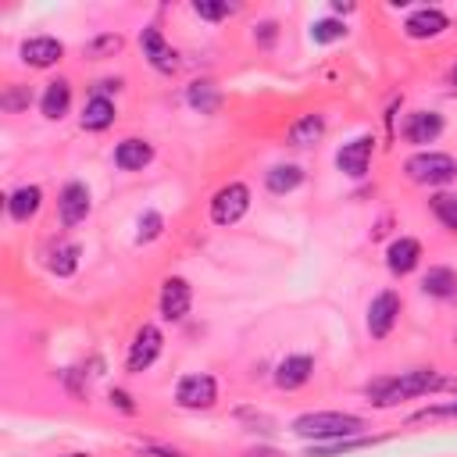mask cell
Instances as JSON below:
<instances>
[{"label":"cell","instance_id":"cell-1","mask_svg":"<svg viewBox=\"0 0 457 457\" xmlns=\"http://www.w3.org/2000/svg\"><path fill=\"white\" fill-rule=\"evenodd\" d=\"M453 378H443L436 368H414V371H400V375H382L375 382L364 386V396L375 403V407H393L400 400H411V396H425V393H436V389H450Z\"/></svg>","mask_w":457,"mask_h":457},{"label":"cell","instance_id":"cell-2","mask_svg":"<svg viewBox=\"0 0 457 457\" xmlns=\"http://www.w3.org/2000/svg\"><path fill=\"white\" fill-rule=\"evenodd\" d=\"M293 432L300 439L314 443H336V439H353L364 432V418L346 414V411H307L293 421Z\"/></svg>","mask_w":457,"mask_h":457},{"label":"cell","instance_id":"cell-3","mask_svg":"<svg viewBox=\"0 0 457 457\" xmlns=\"http://www.w3.org/2000/svg\"><path fill=\"white\" fill-rule=\"evenodd\" d=\"M403 171L418 186H446L457 179V161L450 154H439V150H421V154L407 157Z\"/></svg>","mask_w":457,"mask_h":457},{"label":"cell","instance_id":"cell-4","mask_svg":"<svg viewBox=\"0 0 457 457\" xmlns=\"http://www.w3.org/2000/svg\"><path fill=\"white\" fill-rule=\"evenodd\" d=\"M250 207V189L243 182H228L211 200V221L214 225H236Z\"/></svg>","mask_w":457,"mask_h":457},{"label":"cell","instance_id":"cell-5","mask_svg":"<svg viewBox=\"0 0 457 457\" xmlns=\"http://www.w3.org/2000/svg\"><path fill=\"white\" fill-rule=\"evenodd\" d=\"M175 400H179V407H186V411H207V407H214V400H218V382H214L211 375H186V378H179V386H175Z\"/></svg>","mask_w":457,"mask_h":457},{"label":"cell","instance_id":"cell-6","mask_svg":"<svg viewBox=\"0 0 457 457\" xmlns=\"http://www.w3.org/2000/svg\"><path fill=\"white\" fill-rule=\"evenodd\" d=\"M161 346H164V336H161V328L157 325H139V332H136V339H132V346H129V371L132 375H143L154 361H157V353H161Z\"/></svg>","mask_w":457,"mask_h":457},{"label":"cell","instance_id":"cell-7","mask_svg":"<svg viewBox=\"0 0 457 457\" xmlns=\"http://www.w3.org/2000/svg\"><path fill=\"white\" fill-rule=\"evenodd\" d=\"M139 46H143V57L161 71V75H175L179 71V54L168 46V39L161 36V29H143L139 32Z\"/></svg>","mask_w":457,"mask_h":457},{"label":"cell","instance_id":"cell-8","mask_svg":"<svg viewBox=\"0 0 457 457\" xmlns=\"http://www.w3.org/2000/svg\"><path fill=\"white\" fill-rule=\"evenodd\" d=\"M189 303H193L189 282L179 278V275L164 278V286H161V318H164V321H182V318L189 314Z\"/></svg>","mask_w":457,"mask_h":457},{"label":"cell","instance_id":"cell-9","mask_svg":"<svg viewBox=\"0 0 457 457\" xmlns=\"http://www.w3.org/2000/svg\"><path fill=\"white\" fill-rule=\"evenodd\" d=\"M396 318H400V296L386 289V293H378V296L371 300V307H368V332H371L375 339H386L389 328L396 325Z\"/></svg>","mask_w":457,"mask_h":457},{"label":"cell","instance_id":"cell-10","mask_svg":"<svg viewBox=\"0 0 457 457\" xmlns=\"http://www.w3.org/2000/svg\"><path fill=\"white\" fill-rule=\"evenodd\" d=\"M371 150H375V139H371V136H357V139L343 143V150L336 154V168H339V171H346L350 179H361V175L368 171Z\"/></svg>","mask_w":457,"mask_h":457},{"label":"cell","instance_id":"cell-11","mask_svg":"<svg viewBox=\"0 0 457 457\" xmlns=\"http://www.w3.org/2000/svg\"><path fill=\"white\" fill-rule=\"evenodd\" d=\"M57 211H61L64 225L86 221V214H89V189H86V182H68L61 189V196H57Z\"/></svg>","mask_w":457,"mask_h":457},{"label":"cell","instance_id":"cell-12","mask_svg":"<svg viewBox=\"0 0 457 457\" xmlns=\"http://www.w3.org/2000/svg\"><path fill=\"white\" fill-rule=\"evenodd\" d=\"M446 25H450V18H446L439 7H418V11L403 21V32H407L411 39H432V36L446 32Z\"/></svg>","mask_w":457,"mask_h":457},{"label":"cell","instance_id":"cell-13","mask_svg":"<svg viewBox=\"0 0 457 457\" xmlns=\"http://www.w3.org/2000/svg\"><path fill=\"white\" fill-rule=\"evenodd\" d=\"M439 132H443V118H439L436 111H414V114H407V121H403V139H407V143H418V146L436 143Z\"/></svg>","mask_w":457,"mask_h":457},{"label":"cell","instance_id":"cell-14","mask_svg":"<svg viewBox=\"0 0 457 457\" xmlns=\"http://www.w3.org/2000/svg\"><path fill=\"white\" fill-rule=\"evenodd\" d=\"M61 54H64V46L54 36H36V39H25L21 43V61L29 68H50V64L61 61Z\"/></svg>","mask_w":457,"mask_h":457},{"label":"cell","instance_id":"cell-15","mask_svg":"<svg viewBox=\"0 0 457 457\" xmlns=\"http://www.w3.org/2000/svg\"><path fill=\"white\" fill-rule=\"evenodd\" d=\"M418 261H421V243H418V239H411V236L393 239V243H389V250H386V264H389V271H393V275H407V271H414V268H418Z\"/></svg>","mask_w":457,"mask_h":457},{"label":"cell","instance_id":"cell-16","mask_svg":"<svg viewBox=\"0 0 457 457\" xmlns=\"http://www.w3.org/2000/svg\"><path fill=\"white\" fill-rule=\"evenodd\" d=\"M311 371H314V361H311L307 353H293V357L278 361V368H275V386H278V389H300V386L311 378Z\"/></svg>","mask_w":457,"mask_h":457},{"label":"cell","instance_id":"cell-17","mask_svg":"<svg viewBox=\"0 0 457 457\" xmlns=\"http://www.w3.org/2000/svg\"><path fill=\"white\" fill-rule=\"evenodd\" d=\"M150 157H154V146L146 139H121L114 150V164L121 171H139L150 164Z\"/></svg>","mask_w":457,"mask_h":457},{"label":"cell","instance_id":"cell-18","mask_svg":"<svg viewBox=\"0 0 457 457\" xmlns=\"http://www.w3.org/2000/svg\"><path fill=\"white\" fill-rule=\"evenodd\" d=\"M421 289H425L428 296H436V300H453V296H457V271H453V268L436 264V268H428V271H425Z\"/></svg>","mask_w":457,"mask_h":457},{"label":"cell","instance_id":"cell-19","mask_svg":"<svg viewBox=\"0 0 457 457\" xmlns=\"http://www.w3.org/2000/svg\"><path fill=\"white\" fill-rule=\"evenodd\" d=\"M39 200H43L39 186H18V189L7 196V214H11L14 221H29V218L39 211Z\"/></svg>","mask_w":457,"mask_h":457},{"label":"cell","instance_id":"cell-20","mask_svg":"<svg viewBox=\"0 0 457 457\" xmlns=\"http://www.w3.org/2000/svg\"><path fill=\"white\" fill-rule=\"evenodd\" d=\"M46 268L57 275V278H68V275H75V268H79V243H57V246H50L46 250Z\"/></svg>","mask_w":457,"mask_h":457},{"label":"cell","instance_id":"cell-21","mask_svg":"<svg viewBox=\"0 0 457 457\" xmlns=\"http://www.w3.org/2000/svg\"><path fill=\"white\" fill-rule=\"evenodd\" d=\"M68 104H71V86H68L64 79L50 82V86L43 89V96H39V111H43L46 118H64Z\"/></svg>","mask_w":457,"mask_h":457},{"label":"cell","instance_id":"cell-22","mask_svg":"<svg viewBox=\"0 0 457 457\" xmlns=\"http://www.w3.org/2000/svg\"><path fill=\"white\" fill-rule=\"evenodd\" d=\"M325 136V118L321 114H303L289 125V143L293 146H314Z\"/></svg>","mask_w":457,"mask_h":457},{"label":"cell","instance_id":"cell-23","mask_svg":"<svg viewBox=\"0 0 457 457\" xmlns=\"http://www.w3.org/2000/svg\"><path fill=\"white\" fill-rule=\"evenodd\" d=\"M111 121H114V104H111L107 96H89L86 107H82V129L100 132V129H107Z\"/></svg>","mask_w":457,"mask_h":457},{"label":"cell","instance_id":"cell-24","mask_svg":"<svg viewBox=\"0 0 457 457\" xmlns=\"http://www.w3.org/2000/svg\"><path fill=\"white\" fill-rule=\"evenodd\" d=\"M303 182V168L300 164H275L268 175H264V186L271 189V193H293L296 186Z\"/></svg>","mask_w":457,"mask_h":457},{"label":"cell","instance_id":"cell-25","mask_svg":"<svg viewBox=\"0 0 457 457\" xmlns=\"http://www.w3.org/2000/svg\"><path fill=\"white\" fill-rule=\"evenodd\" d=\"M186 100H189V107H196L200 114H214V111H218V104H221V96H218V86H214V82H193V86H189V93H186Z\"/></svg>","mask_w":457,"mask_h":457},{"label":"cell","instance_id":"cell-26","mask_svg":"<svg viewBox=\"0 0 457 457\" xmlns=\"http://www.w3.org/2000/svg\"><path fill=\"white\" fill-rule=\"evenodd\" d=\"M432 214H436L450 232H457V196L436 193V196H432Z\"/></svg>","mask_w":457,"mask_h":457},{"label":"cell","instance_id":"cell-27","mask_svg":"<svg viewBox=\"0 0 457 457\" xmlns=\"http://www.w3.org/2000/svg\"><path fill=\"white\" fill-rule=\"evenodd\" d=\"M161 232H164V218L157 211H143L139 221H136V239L139 243H154Z\"/></svg>","mask_w":457,"mask_h":457},{"label":"cell","instance_id":"cell-28","mask_svg":"<svg viewBox=\"0 0 457 457\" xmlns=\"http://www.w3.org/2000/svg\"><path fill=\"white\" fill-rule=\"evenodd\" d=\"M343 36H346V25L336 21V18H321V21L311 25V39H314V43H336V39H343Z\"/></svg>","mask_w":457,"mask_h":457},{"label":"cell","instance_id":"cell-29","mask_svg":"<svg viewBox=\"0 0 457 457\" xmlns=\"http://www.w3.org/2000/svg\"><path fill=\"white\" fill-rule=\"evenodd\" d=\"M375 439H336V443H325V446H314L307 457H339V453H350V450H361V446H371Z\"/></svg>","mask_w":457,"mask_h":457},{"label":"cell","instance_id":"cell-30","mask_svg":"<svg viewBox=\"0 0 457 457\" xmlns=\"http://www.w3.org/2000/svg\"><path fill=\"white\" fill-rule=\"evenodd\" d=\"M118 50H121V36H114V32H104L86 43V57H114Z\"/></svg>","mask_w":457,"mask_h":457},{"label":"cell","instance_id":"cell-31","mask_svg":"<svg viewBox=\"0 0 457 457\" xmlns=\"http://www.w3.org/2000/svg\"><path fill=\"white\" fill-rule=\"evenodd\" d=\"M193 11H196L200 18H207V21H221V18H228L236 7H232V4H207V0H196Z\"/></svg>","mask_w":457,"mask_h":457},{"label":"cell","instance_id":"cell-32","mask_svg":"<svg viewBox=\"0 0 457 457\" xmlns=\"http://www.w3.org/2000/svg\"><path fill=\"white\" fill-rule=\"evenodd\" d=\"M439 418H457V400L439 403V407H425V411L411 414V421H439Z\"/></svg>","mask_w":457,"mask_h":457},{"label":"cell","instance_id":"cell-33","mask_svg":"<svg viewBox=\"0 0 457 457\" xmlns=\"http://www.w3.org/2000/svg\"><path fill=\"white\" fill-rule=\"evenodd\" d=\"M0 104H4L7 111H21V107H29V89H25V86H11V89L0 96Z\"/></svg>","mask_w":457,"mask_h":457},{"label":"cell","instance_id":"cell-34","mask_svg":"<svg viewBox=\"0 0 457 457\" xmlns=\"http://www.w3.org/2000/svg\"><path fill=\"white\" fill-rule=\"evenodd\" d=\"M239 421H250L253 428L261 425V432H271V418H264V414H250V411H239Z\"/></svg>","mask_w":457,"mask_h":457},{"label":"cell","instance_id":"cell-35","mask_svg":"<svg viewBox=\"0 0 457 457\" xmlns=\"http://www.w3.org/2000/svg\"><path fill=\"white\" fill-rule=\"evenodd\" d=\"M111 403H118L125 414H132V411H136V403H132V400H129V393H121V389H114V393H111Z\"/></svg>","mask_w":457,"mask_h":457},{"label":"cell","instance_id":"cell-36","mask_svg":"<svg viewBox=\"0 0 457 457\" xmlns=\"http://www.w3.org/2000/svg\"><path fill=\"white\" fill-rule=\"evenodd\" d=\"M118 89H121L118 79H104V82H96V93L93 96H107V93H118Z\"/></svg>","mask_w":457,"mask_h":457},{"label":"cell","instance_id":"cell-37","mask_svg":"<svg viewBox=\"0 0 457 457\" xmlns=\"http://www.w3.org/2000/svg\"><path fill=\"white\" fill-rule=\"evenodd\" d=\"M253 39H261V43H271V39H275V25H271V21H264V25L253 32Z\"/></svg>","mask_w":457,"mask_h":457},{"label":"cell","instance_id":"cell-38","mask_svg":"<svg viewBox=\"0 0 457 457\" xmlns=\"http://www.w3.org/2000/svg\"><path fill=\"white\" fill-rule=\"evenodd\" d=\"M243 457H282L278 450H271V446H257V450H246Z\"/></svg>","mask_w":457,"mask_h":457},{"label":"cell","instance_id":"cell-39","mask_svg":"<svg viewBox=\"0 0 457 457\" xmlns=\"http://www.w3.org/2000/svg\"><path fill=\"white\" fill-rule=\"evenodd\" d=\"M146 453H154V457H182V453H175V450H161V446H150Z\"/></svg>","mask_w":457,"mask_h":457},{"label":"cell","instance_id":"cell-40","mask_svg":"<svg viewBox=\"0 0 457 457\" xmlns=\"http://www.w3.org/2000/svg\"><path fill=\"white\" fill-rule=\"evenodd\" d=\"M450 82H453V89H457V68H453V75H450Z\"/></svg>","mask_w":457,"mask_h":457}]
</instances>
